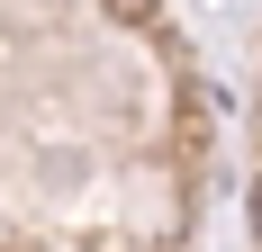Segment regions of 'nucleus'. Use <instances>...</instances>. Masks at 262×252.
Instances as JSON below:
<instances>
[{"label": "nucleus", "instance_id": "nucleus-1", "mask_svg": "<svg viewBox=\"0 0 262 252\" xmlns=\"http://www.w3.org/2000/svg\"><path fill=\"white\" fill-rule=\"evenodd\" d=\"M253 234H262V189H253Z\"/></svg>", "mask_w": 262, "mask_h": 252}]
</instances>
